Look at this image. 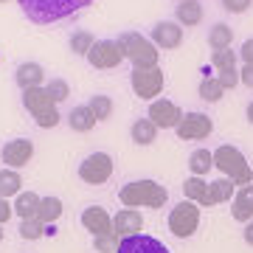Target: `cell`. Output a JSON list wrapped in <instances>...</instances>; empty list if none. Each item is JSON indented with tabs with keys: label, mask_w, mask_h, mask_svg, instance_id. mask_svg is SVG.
<instances>
[{
	"label": "cell",
	"mask_w": 253,
	"mask_h": 253,
	"mask_svg": "<svg viewBox=\"0 0 253 253\" xmlns=\"http://www.w3.org/2000/svg\"><path fill=\"white\" fill-rule=\"evenodd\" d=\"M96 0H17V6L23 9L31 23L37 26H48V23H59V20L79 14L82 9H87Z\"/></svg>",
	"instance_id": "cell-1"
},
{
	"label": "cell",
	"mask_w": 253,
	"mask_h": 253,
	"mask_svg": "<svg viewBox=\"0 0 253 253\" xmlns=\"http://www.w3.org/2000/svg\"><path fill=\"white\" fill-rule=\"evenodd\" d=\"M118 200L126 208H163L166 200H169V191L158 180H132L121 186Z\"/></svg>",
	"instance_id": "cell-2"
},
{
	"label": "cell",
	"mask_w": 253,
	"mask_h": 253,
	"mask_svg": "<svg viewBox=\"0 0 253 253\" xmlns=\"http://www.w3.org/2000/svg\"><path fill=\"white\" fill-rule=\"evenodd\" d=\"M214 166L234 186H248V183H253V169H251V163H248V158L231 144H222L214 149Z\"/></svg>",
	"instance_id": "cell-3"
},
{
	"label": "cell",
	"mask_w": 253,
	"mask_h": 253,
	"mask_svg": "<svg viewBox=\"0 0 253 253\" xmlns=\"http://www.w3.org/2000/svg\"><path fill=\"white\" fill-rule=\"evenodd\" d=\"M121 51H124V59L132 62V68H155L158 65V45H155L152 40H146V37L135 34V31H124V34L116 40Z\"/></svg>",
	"instance_id": "cell-4"
},
{
	"label": "cell",
	"mask_w": 253,
	"mask_h": 253,
	"mask_svg": "<svg viewBox=\"0 0 253 253\" xmlns=\"http://www.w3.org/2000/svg\"><path fill=\"white\" fill-rule=\"evenodd\" d=\"M200 228V206L191 203V200H183L169 211V231H172L177 239H189V236L197 234Z\"/></svg>",
	"instance_id": "cell-5"
},
{
	"label": "cell",
	"mask_w": 253,
	"mask_h": 253,
	"mask_svg": "<svg viewBox=\"0 0 253 253\" xmlns=\"http://www.w3.org/2000/svg\"><path fill=\"white\" fill-rule=\"evenodd\" d=\"M163 82H166V76L158 65L155 68H132V76H129L132 93L144 101H155V96H161Z\"/></svg>",
	"instance_id": "cell-6"
},
{
	"label": "cell",
	"mask_w": 253,
	"mask_h": 253,
	"mask_svg": "<svg viewBox=\"0 0 253 253\" xmlns=\"http://www.w3.org/2000/svg\"><path fill=\"white\" fill-rule=\"evenodd\" d=\"M113 174V158L107 152H93L79 163V177L90 186H101Z\"/></svg>",
	"instance_id": "cell-7"
},
{
	"label": "cell",
	"mask_w": 253,
	"mask_h": 253,
	"mask_svg": "<svg viewBox=\"0 0 253 253\" xmlns=\"http://www.w3.org/2000/svg\"><path fill=\"white\" fill-rule=\"evenodd\" d=\"M87 62L96 68V71H110V68H118L124 62V51L116 40H96L87 54Z\"/></svg>",
	"instance_id": "cell-8"
},
{
	"label": "cell",
	"mask_w": 253,
	"mask_h": 253,
	"mask_svg": "<svg viewBox=\"0 0 253 253\" xmlns=\"http://www.w3.org/2000/svg\"><path fill=\"white\" fill-rule=\"evenodd\" d=\"M174 132L180 141H203L214 132V121L206 113H186L180 118V124L174 126Z\"/></svg>",
	"instance_id": "cell-9"
},
{
	"label": "cell",
	"mask_w": 253,
	"mask_h": 253,
	"mask_svg": "<svg viewBox=\"0 0 253 253\" xmlns=\"http://www.w3.org/2000/svg\"><path fill=\"white\" fill-rule=\"evenodd\" d=\"M146 118H149L158 129H174V126L180 124L183 110L177 107L174 101H169V99H158V101H152V104H149Z\"/></svg>",
	"instance_id": "cell-10"
},
{
	"label": "cell",
	"mask_w": 253,
	"mask_h": 253,
	"mask_svg": "<svg viewBox=\"0 0 253 253\" xmlns=\"http://www.w3.org/2000/svg\"><path fill=\"white\" fill-rule=\"evenodd\" d=\"M116 253H172V251H169L158 236L132 234V236H124V239L118 242V251Z\"/></svg>",
	"instance_id": "cell-11"
},
{
	"label": "cell",
	"mask_w": 253,
	"mask_h": 253,
	"mask_svg": "<svg viewBox=\"0 0 253 253\" xmlns=\"http://www.w3.org/2000/svg\"><path fill=\"white\" fill-rule=\"evenodd\" d=\"M0 158H3V163L9 169H23L34 158V144L28 138H14V141H9V144L0 149Z\"/></svg>",
	"instance_id": "cell-12"
},
{
	"label": "cell",
	"mask_w": 253,
	"mask_h": 253,
	"mask_svg": "<svg viewBox=\"0 0 253 253\" xmlns=\"http://www.w3.org/2000/svg\"><path fill=\"white\" fill-rule=\"evenodd\" d=\"M141 231H144V217H141L138 208H121L116 217H113V234H116L118 239L141 234Z\"/></svg>",
	"instance_id": "cell-13"
},
{
	"label": "cell",
	"mask_w": 253,
	"mask_h": 253,
	"mask_svg": "<svg viewBox=\"0 0 253 253\" xmlns=\"http://www.w3.org/2000/svg\"><path fill=\"white\" fill-rule=\"evenodd\" d=\"M152 42L163 51H172L183 42V28L180 23H172V20H163L158 26L152 28Z\"/></svg>",
	"instance_id": "cell-14"
},
{
	"label": "cell",
	"mask_w": 253,
	"mask_h": 253,
	"mask_svg": "<svg viewBox=\"0 0 253 253\" xmlns=\"http://www.w3.org/2000/svg\"><path fill=\"white\" fill-rule=\"evenodd\" d=\"M82 225L87 228L93 236H101V234H113V217L101 206H90L82 211Z\"/></svg>",
	"instance_id": "cell-15"
},
{
	"label": "cell",
	"mask_w": 253,
	"mask_h": 253,
	"mask_svg": "<svg viewBox=\"0 0 253 253\" xmlns=\"http://www.w3.org/2000/svg\"><path fill=\"white\" fill-rule=\"evenodd\" d=\"M231 217L236 222H251L253 219V183L236 189L234 200H231Z\"/></svg>",
	"instance_id": "cell-16"
},
{
	"label": "cell",
	"mask_w": 253,
	"mask_h": 253,
	"mask_svg": "<svg viewBox=\"0 0 253 253\" xmlns=\"http://www.w3.org/2000/svg\"><path fill=\"white\" fill-rule=\"evenodd\" d=\"M23 107L31 113V116H40V113H48V110H54V99L48 96L45 84L42 87H31V90H23Z\"/></svg>",
	"instance_id": "cell-17"
},
{
	"label": "cell",
	"mask_w": 253,
	"mask_h": 253,
	"mask_svg": "<svg viewBox=\"0 0 253 253\" xmlns=\"http://www.w3.org/2000/svg\"><path fill=\"white\" fill-rule=\"evenodd\" d=\"M14 79L23 90H31V87H42V82H45V71H42V65L37 62H23L14 73Z\"/></svg>",
	"instance_id": "cell-18"
},
{
	"label": "cell",
	"mask_w": 253,
	"mask_h": 253,
	"mask_svg": "<svg viewBox=\"0 0 253 253\" xmlns=\"http://www.w3.org/2000/svg\"><path fill=\"white\" fill-rule=\"evenodd\" d=\"M236 194V186L228 177H219V180L214 183H208V197L206 203H203V208H211V206H217V203H228V200H234Z\"/></svg>",
	"instance_id": "cell-19"
},
{
	"label": "cell",
	"mask_w": 253,
	"mask_h": 253,
	"mask_svg": "<svg viewBox=\"0 0 253 253\" xmlns=\"http://www.w3.org/2000/svg\"><path fill=\"white\" fill-rule=\"evenodd\" d=\"M68 124H71L73 132H90L93 126H96V116L90 113V107H87V104H79V107L71 110Z\"/></svg>",
	"instance_id": "cell-20"
},
{
	"label": "cell",
	"mask_w": 253,
	"mask_h": 253,
	"mask_svg": "<svg viewBox=\"0 0 253 253\" xmlns=\"http://www.w3.org/2000/svg\"><path fill=\"white\" fill-rule=\"evenodd\" d=\"M40 200L34 191H20L17 200H14V214H17L20 219H31L37 217V211H40Z\"/></svg>",
	"instance_id": "cell-21"
},
{
	"label": "cell",
	"mask_w": 253,
	"mask_h": 253,
	"mask_svg": "<svg viewBox=\"0 0 253 253\" xmlns=\"http://www.w3.org/2000/svg\"><path fill=\"white\" fill-rule=\"evenodd\" d=\"M177 23L180 26H197L200 20H203V6H200V0H183V3H177Z\"/></svg>",
	"instance_id": "cell-22"
},
{
	"label": "cell",
	"mask_w": 253,
	"mask_h": 253,
	"mask_svg": "<svg viewBox=\"0 0 253 253\" xmlns=\"http://www.w3.org/2000/svg\"><path fill=\"white\" fill-rule=\"evenodd\" d=\"M23 191V177L17 169H0V197H17Z\"/></svg>",
	"instance_id": "cell-23"
},
{
	"label": "cell",
	"mask_w": 253,
	"mask_h": 253,
	"mask_svg": "<svg viewBox=\"0 0 253 253\" xmlns=\"http://www.w3.org/2000/svg\"><path fill=\"white\" fill-rule=\"evenodd\" d=\"M211 166H214V152H208V149H194V152L189 155V169H191L194 177L208 174Z\"/></svg>",
	"instance_id": "cell-24"
},
{
	"label": "cell",
	"mask_w": 253,
	"mask_h": 253,
	"mask_svg": "<svg viewBox=\"0 0 253 253\" xmlns=\"http://www.w3.org/2000/svg\"><path fill=\"white\" fill-rule=\"evenodd\" d=\"M231 42H234V28L228 26V23H217V26L208 31V45L214 48V51L231 48Z\"/></svg>",
	"instance_id": "cell-25"
},
{
	"label": "cell",
	"mask_w": 253,
	"mask_h": 253,
	"mask_svg": "<svg viewBox=\"0 0 253 253\" xmlns=\"http://www.w3.org/2000/svg\"><path fill=\"white\" fill-rule=\"evenodd\" d=\"M59 217H62V200H59V197H42V200H40L37 219H42L45 225H54Z\"/></svg>",
	"instance_id": "cell-26"
},
{
	"label": "cell",
	"mask_w": 253,
	"mask_h": 253,
	"mask_svg": "<svg viewBox=\"0 0 253 253\" xmlns=\"http://www.w3.org/2000/svg\"><path fill=\"white\" fill-rule=\"evenodd\" d=\"M129 132H132V141H135L138 146H149L155 141V135H158V126H155L149 118H138Z\"/></svg>",
	"instance_id": "cell-27"
},
{
	"label": "cell",
	"mask_w": 253,
	"mask_h": 253,
	"mask_svg": "<svg viewBox=\"0 0 253 253\" xmlns=\"http://www.w3.org/2000/svg\"><path fill=\"white\" fill-rule=\"evenodd\" d=\"M183 194H186V200H191V203H197L203 208V203L208 197V183L203 177H189V180L183 183Z\"/></svg>",
	"instance_id": "cell-28"
},
{
	"label": "cell",
	"mask_w": 253,
	"mask_h": 253,
	"mask_svg": "<svg viewBox=\"0 0 253 253\" xmlns=\"http://www.w3.org/2000/svg\"><path fill=\"white\" fill-rule=\"evenodd\" d=\"M87 107H90V113L96 116V121H107V118L113 116V99H110V96H104V93L90 96Z\"/></svg>",
	"instance_id": "cell-29"
},
{
	"label": "cell",
	"mask_w": 253,
	"mask_h": 253,
	"mask_svg": "<svg viewBox=\"0 0 253 253\" xmlns=\"http://www.w3.org/2000/svg\"><path fill=\"white\" fill-rule=\"evenodd\" d=\"M222 93H225V87L219 84L217 76H206V79L200 82V99L203 101H211L214 104V101L222 99Z\"/></svg>",
	"instance_id": "cell-30"
},
{
	"label": "cell",
	"mask_w": 253,
	"mask_h": 253,
	"mask_svg": "<svg viewBox=\"0 0 253 253\" xmlns=\"http://www.w3.org/2000/svg\"><path fill=\"white\" fill-rule=\"evenodd\" d=\"M45 234H48V225L42 219L31 217V219H23L20 222V236L28 239V242H34V239H40V236H45Z\"/></svg>",
	"instance_id": "cell-31"
},
{
	"label": "cell",
	"mask_w": 253,
	"mask_h": 253,
	"mask_svg": "<svg viewBox=\"0 0 253 253\" xmlns=\"http://www.w3.org/2000/svg\"><path fill=\"white\" fill-rule=\"evenodd\" d=\"M93 34L90 31H76V34L71 37V51L73 54H79V56H87L90 54V48H93Z\"/></svg>",
	"instance_id": "cell-32"
},
{
	"label": "cell",
	"mask_w": 253,
	"mask_h": 253,
	"mask_svg": "<svg viewBox=\"0 0 253 253\" xmlns=\"http://www.w3.org/2000/svg\"><path fill=\"white\" fill-rule=\"evenodd\" d=\"M211 65H214L217 71H228V68H236V51H231V48L214 51V54H211Z\"/></svg>",
	"instance_id": "cell-33"
},
{
	"label": "cell",
	"mask_w": 253,
	"mask_h": 253,
	"mask_svg": "<svg viewBox=\"0 0 253 253\" xmlns=\"http://www.w3.org/2000/svg\"><path fill=\"white\" fill-rule=\"evenodd\" d=\"M45 90H48V96L54 99V104H59V101H65L68 96H71V87H68L65 79H51L45 84Z\"/></svg>",
	"instance_id": "cell-34"
},
{
	"label": "cell",
	"mask_w": 253,
	"mask_h": 253,
	"mask_svg": "<svg viewBox=\"0 0 253 253\" xmlns=\"http://www.w3.org/2000/svg\"><path fill=\"white\" fill-rule=\"evenodd\" d=\"M118 239L116 234H101V236H93V245H96V253H116L118 251Z\"/></svg>",
	"instance_id": "cell-35"
},
{
	"label": "cell",
	"mask_w": 253,
	"mask_h": 253,
	"mask_svg": "<svg viewBox=\"0 0 253 253\" xmlns=\"http://www.w3.org/2000/svg\"><path fill=\"white\" fill-rule=\"evenodd\" d=\"M217 79H219V84H222L225 90H234L236 84H239V71H236V68H228V71H217Z\"/></svg>",
	"instance_id": "cell-36"
},
{
	"label": "cell",
	"mask_w": 253,
	"mask_h": 253,
	"mask_svg": "<svg viewBox=\"0 0 253 253\" xmlns=\"http://www.w3.org/2000/svg\"><path fill=\"white\" fill-rule=\"evenodd\" d=\"M37 126H42V129H51V126L59 124V110H48V113H40V116H34Z\"/></svg>",
	"instance_id": "cell-37"
},
{
	"label": "cell",
	"mask_w": 253,
	"mask_h": 253,
	"mask_svg": "<svg viewBox=\"0 0 253 253\" xmlns=\"http://www.w3.org/2000/svg\"><path fill=\"white\" fill-rule=\"evenodd\" d=\"M253 0H222V9L225 11H234V14H242V11L251 9Z\"/></svg>",
	"instance_id": "cell-38"
},
{
	"label": "cell",
	"mask_w": 253,
	"mask_h": 253,
	"mask_svg": "<svg viewBox=\"0 0 253 253\" xmlns=\"http://www.w3.org/2000/svg\"><path fill=\"white\" fill-rule=\"evenodd\" d=\"M11 214H14V206H11L6 197H0V225H6Z\"/></svg>",
	"instance_id": "cell-39"
},
{
	"label": "cell",
	"mask_w": 253,
	"mask_h": 253,
	"mask_svg": "<svg viewBox=\"0 0 253 253\" xmlns=\"http://www.w3.org/2000/svg\"><path fill=\"white\" fill-rule=\"evenodd\" d=\"M239 56H242L245 65H253V40H245V42H242V51H239Z\"/></svg>",
	"instance_id": "cell-40"
},
{
	"label": "cell",
	"mask_w": 253,
	"mask_h": 253,
	"mask_svg": "<svg viewBox=\"0 0 253 253\" xmlns=\"http://www.w3.org/2000/svg\"><path fill=\"white\" fill-rule=\"evenodd\" d=\"M239 82H242V84H248V87L253 90V65H245L242 71H239Z\"/></svg>",
	"instance_id": "cell-41"
},
{
	"label": "cell",
	"mask_w": 253,
	"mask_h": 253,
	"mask_svg": "<svg viewBox=\"0 0 253 253\" xmlns=\"http://www.w3.org/2000/svg\"><path fill=\"white\" fill-rule=\"evenodd\" d=\"M245 242L253 248V219H251V222H245Z\"/></svg>",
	"instance_id": "cell-42"
},
{
	"label": "cell",
	"mask_w": 253,
	"mask_h": 253,
	"mask_svg": "<svg viewBox=\"0 0 253 253\" xmlns=\"http://www.w3.org/2000/svg\"><path fill=\"white\" fill-rule=\"evenodd\" d=\"M248 121H251V124H253V101H251V104H248Z\"/></svg>",
	"instance_id": "cell-43"
},
{
	"label": "cell",
	"mask_w": 253,
	"mask_h": 253,
	"mask_svg": "<svg viewBox=\"0 0 253 253\" xmlns=\"http://www.w3.org/2000/svg\"><path fill=\"white\" fill-rule=\"evenodd\" d=\"M0 242H3V225H0Z\"/></svg>",
	"instance_id": "cell-44"
},
{
	"label": "cell",
	"mask_w": 253,
	"mask_h": 253,
	"mask_svg": "<svg viewBox=\"0 0 253 253\" xmlns=\"http://www.w3.org/2000/svg\"><path fill=\"white\" fill-rule=\"evenodd\" d=\"M0 3H9V0H0Z\"/></svg>",
	"instance_id": "cell-45"
},
{
	"label": "cell",
	"mask_w": 253,
	"mask_h": 253,
	"mask_svg": "<svg viewBox=\"0 0 253 253\" xmlns=\"http://www.w3.org/2000/svg\"><path fill=\"white\" fill-rule=\"evenodd\" d=\"M177 3H183V0H177Z\"/></svg>",
	"instance_id": "cell-46"
}]
</instances>
